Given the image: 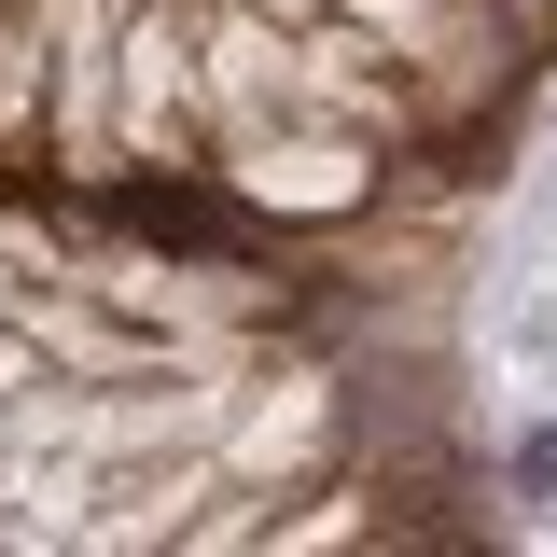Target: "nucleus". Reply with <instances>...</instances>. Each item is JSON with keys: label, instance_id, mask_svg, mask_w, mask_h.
Masks as SVG:
<instances>
[{"label": "nucleus", "instance_id": "obj_1", "mask_svg": "<svg viewBox=\"0 0 557 557\" xmlns=\"http://www.w3.org/2000/svg\"><path fill=\"white\" fill-rule=\"evenodd\" d=\"M502 502H557V418H530V432L502 446Z\"/></svg>", "mask_w": 557, "mask_h": 557}]
</instances>
